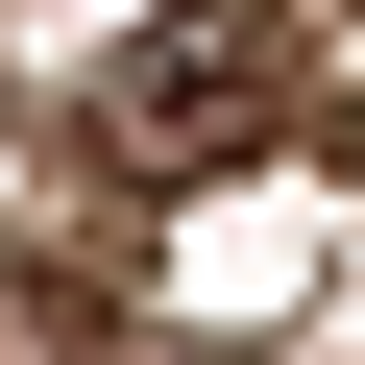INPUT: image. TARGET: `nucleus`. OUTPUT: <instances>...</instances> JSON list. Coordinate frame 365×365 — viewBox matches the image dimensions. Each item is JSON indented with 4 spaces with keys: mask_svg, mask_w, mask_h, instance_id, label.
Wrapping results in <instances>:
<instances>
[{
    "mask_svg": "<svg viewBox=\"0 0 365 365\" xmlns=\"http://www.w3.org/2000/svg\"><path fill=\"white\" fill-rule=\"evenodd\" d=\"M268 122H292V49L268 25H122L98 49V146L122 170H244Z\"/></svg>",
    "mask_w": 365,
    "mask_h": 365,
    "instance_id": "nucleus-1",
    "label": "nucleus"
}]
</instances>
